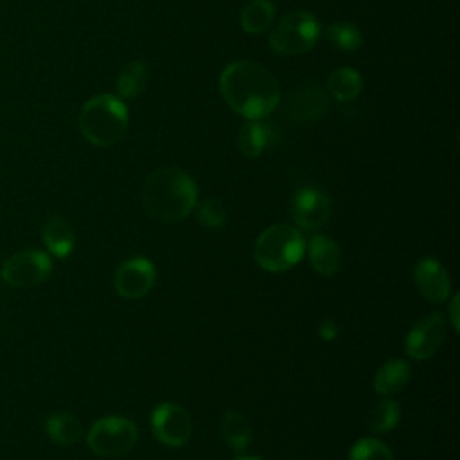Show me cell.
I'll use <instances>...</instances> for the list:
<instances>
[{
    "mask_svg": "<svg viewBox=\"0 0 460 460\" xmlns=\"http://www.w3.org/2000/svg\"><path fill=\"white\" fill-rule=\"evenodd\" d=\"M52 273L50 257L36 248L22 250L9 257L2 266V279L14 288H32L49 279Z\"/></svg>",
    "mask_w": 460,
    "mask_h": 460,
    "instance_id": "7",
    "label": "cell"
},
{
    "mask_svg": "<svg viewBox=\"0 0 460 460\" xmlns=\"http://www.w3.org/2000/svg\"><path fill=\"white\" fill-rule=\"evenodd\" d=\"M45 431L58 444H74L81 438L83 426L70 413H54L47 419Z\"/></svg>",
    "mask_w": 460,
    "mask_h": 460,
    "instance_id": "22",
    "label": "cell"
},
{
    "mask_svg": "<svg viewBox=\"0 0 460 460\" xmlns=\"http://www.w3.org/2000/svg\"><path fill=\"white\" fill-rule=\"evenodd\" d=\"M361 75L349 66H341L336 68L334 72H331L329 79H327V90L329 93L336 99V101H352L358 97V93L361 92Z\"/></svg>",
    "mask_w": 460,
    "mask_h": 460,
    "instance_id": "19",
    "label": "cell"
},
{
    "mask_svg": "<svg viewBox=\"0 0 460 460\" xmlns=\"http://www.w3.org/2000/svg\"><path fill=\"white\" fill-rule=\"evenodd\" d=\"M41 239L47 246V250L54 255V257H68L70 252L74 250V243H75V235H74V228L70 226V223L59 216H54L50 219H47V223L43 225L41 230Z\"/></svg>",
    "mask_w": 460,
    "mask_h": 460,
    "instance_id": "15",
    "label": "cell"
},
{
    "mask_svg": "<svg viewBox=\"0 0 460 460\" xmlns=\"http://www.w3.org/2000/svg\"><path fill=\"white\" fill-rule=\"evenodd\" d=\"M235 460H261V458H253V456H239Z\"/></svg>",
    "mask_w": 460,
    "mask_h": 460,
    "instance_id": "29",
    "label": "cell"
},
{
    "mask_svg": "<svg viewBox=\"0 0 460 460\" xmlns=\"http://www.w3.org/2000/svg\"><path fill=\"white\" fill-rule=\"evenodd\" d=\"M449 320H451V325L455 327V331H458V296H453V300L449 304Z\"/></svg>",
    "mask_w": 460,
    "mask_h": 460,
    "instance_id": "28",
    "label": "cell"
},
{
    "mask_svg": "<svg viewBox=\"0 0 460 460\" xmlns=\"http://www.w3.org/2000/svg\"><path fill=\"white\" fill-rule=\"evenodd\" d=\"M410 365L402 359H392L379 367L374 377V388L381 395H394L401 392L410 381Z\"/></svg>",
    "mask_w": 460,
    "mask_h": 460,
    "instance_id": "17",
    "label": "cell"
},
{
    "mask_svg": "<svg viewBox=\"0 0 460 460\" xmlns=\"http://www.w3.org/2000/svg\"><path fill=\"white\" fill-rule=\"evenodd\" d=\"M320 38V23L307 11L282 16L270 32V49L279 56H298L311 50Z\"/></svg>",
    "mask_w": 460,
    "mask_h": 460,
    "instance_id": "5",
    "label": "cell"
},
{
    "mask_svg": "<svg viewBox=\"0 0 460 460\" xmlns=\"http://www.w3.org/2000/svg\"><path fill=\"white\" fill-rule=\"evenodd\" d=\"M253 255L262 270L280 273L293 268L302 259L304 239L300 232L289 225H273L257 237Z\"/></svg>",
    "mask_w": 460,
    "mask_h": 460,
    "instance_id": "4",
    "label": "cell"
},
{
    "mask_svg": "<svg viewBox=\"0 0 460 460\" xmlns=\"http://www.w3.org/2000/svg\"><path fill=\"white\" fill-rule=\"evenodd\" d=\"M291 216L300 228L307 232L318 230L325 226L331 216L329 199L322 190L314 187H305L293 196Z\"/></svg>",
    "mask_w": 460,
    "mask_h": 460,
    "instance_id": "12",
    "label": "cell"
},
{
    "mask_svg": "<svg viewBox=\"0 0 460 460\" xmlns=\"http://www.w3.org/2000/svg\"><path fill=\"white\" fill-rule=\"evenodd\" d=\"M293 122H314L329 111V95L320 84H300L293 88L282 106Z\"/></svg>",
    "mask_w": 460,
    "mask_h": 460,
    "instance_id": "9",
    "label": "cell"
},
{
    "mask_svg": "<svg viewBox=\"0 0 460 460\" xmlns=\"http://www.w3.org/2000/svg\"><path fill=\"white\" fill-rule=\"evenodd\" d=\"M309 261L316 273L331 277L341 266V253L332 239L327 235H314L309 243Z\"/></svg>",
    "mask_w": 460,
    "mask_h": 460,
    "instance_id": "16",
    "label": "cell"
},
{
    "mask_svg": "<svg viewBox=\"0 0 460 460\" xmlns=\"http://www.w3.org/2000/svg\"><path fill=\"white\" fill-rule=\"evenodd\" d=\"M219 90L225 102L248 120L268 117L280 101V88L273 74L253 61H235L225 66Z\"/></svg>",
    "mask_w": 460,
    "mask_h": 460,
    "instance_id": "1",
    "label": "cell"
},
{
    "mask_svg": "<svg viewBox=\"0 0 460 460\" xmlns=\"http://www.w3.org/2000/svg\"><path fill=\"white\" fill-rule=\"evenodd\" d=\"M413 277H415L417 289L426 300L438 304L449 296V291H451L449 275L438 261L431 257L419 261L415 266Z\"/></svg>",
    "mask_w": 460,
    "mask_h": 460,
    "instance_id": "13",
    "label": "cell"
},
{
    "mask_svg": "<svg viewBox=\"0 0 460 460\" xmlns=\"http://www.w3.org/2000/svg\"><path fill=\"white\" fill-rule=\"evenodd\" d=\"M151 428L155 437L171 447L183 446L192 435V419L189 411L174 402H164L155 408L151 415Z\"/></svg>",
    "mask_w": 460,
    "mask_h": 460,
    "instance_id": "8",
    "label": "cell"
},
{
    "mask_svg": "<svg viewBox=\"0 0 460 460\" xmlns=\"http://www.w3.org/2000/svg\"><path fill=\"white\" fill-rule=\"evenodd\" d=\"M327 38L331 40V43L334 47H338L340 50H347V52L356 50L363 41L359 29L350 22H336V23L329 25Z\"/></svg>",
    "mask_w": 460,
    "mask_h": 460,
    "instance_id": "24",
    "label": "cell"
},
{
    "mask_svg": "<svg viewBox=\"0 0 460 460\" xmlns=\"http://www.w3.org/2000/svg\"><path fill=\"white\" fill-rule=\"evenodd\" d=\"M126 104L110 93H101L88 99L79 113V129L93 146H111L119 142L128 129Z\"/></svg>",
    "mask_w": 460,
    "mask_h": 460,
    "instance_id": "3",
    "label": "cell"
},
{
    "mask_svg": "<svg viewBox=\"0 0 460 460\" xmlns=\"http://www.w3.org/2000/svg\"><path fill=\"white\" fill-rule=\"evenodd\" d=\"M198 219L208 228H221L226 221V208L219 199L205 198L198 205Z\"/></svg>",
    "mask_w": 460,
    "mask_h": 460,
    "instance_id": "26",
    "label": "cell"
},
{
    "mask_svg": "<svg viewBox=\"0 0 460 460\" xmlns=\"http://www.w3.org/2000/svg\"><path fill=\"white\" fill-rule=\"evenodd\" d=\"M198 203L194 180L178 167L153 171L142 187V207L156 221L176 223L187 217Z\"/></svg>",
    "mask_w": 460,
    "mask_h": 460,
    "instance_id": "2",
    "label": "cell"
},
{
    "mask_svg": "<svg viewBox=\"0 0 460 460\" xmlns=\"http://www.w3.org/2000/svg\"><path fill=\"white\" fill-rule=\"evenodd\" d=\"M399 419H401L399 404L392 399H381L370 408L367 415V426L376 433H386L397 426Z\"/></svg>",
    "mask_w": 460,
    "mask_h": 460,
    "instance_id": "23",
    "label": "cell"
},
{
    "mask_svg": "<svg viewBox=\"0 0 460 460\" xmlns=\"http://www.w3.org/2000/svg\"><path fill=\"white\" fill-rule=\"evenodd\" d=\"M221 435L234 451L243 453L248 447L252 437L248 419L239 411H226L221 420Z\"/></svg>",
    "mask_w": 460,
    "mask_h": 460,
    "instance_id": "20",
    "label": "cell"
},
{
    "mask_svg": "<svg viewBox=\"0 0 460 460\" xmlns=\"http://www.w3.org/2000/svg\"><path fill=\"white\" fill-rule=\"evenodd\" d=\"M275 18V5L270 0H252L241 11V27L248 34H259L270 29Z\"/></svg>",
    "mask_w": 460,
    "mask_h": 460,
    "instance_id": "18",
    "label": "cell"
},
{
    "mask_svg": "<svg viewBox=\"0 0 460 460\" xmlns=\"http://www.w3.org/2000/svg\"><path fill=\"white\" fill-rule=\"evenodd\" d=\"M155 279V266L144 257H135L119 266L115 273V289L122 298L137 300L151 291Z\"/></svg>",
    "mask_w": 460,
    "mask_h": 460,
    "instance_id": "11",
    "label": "cell"
},
{
    "mask_svg": "<svg viewBox=\"0 0 460 460\" xmlns=\"http://www.w3.org/2000/svg\"><path fill=\"white\" fill-rule=\"evenodd\" d=\"M318 332H320V336H322L323 340L331 341V340H334V338H336L338 329H336V325H334V322H332V320H325V322H322V323H320Z\"/></svg>",
    "mask_w": 460,
    "mask_h": 460,
    "instance_id": "27",
    "label": "cell"
},
{
    "mask_svg": "<svg viewBox=\"0 0 460 460\" xmlns=\"http://www.w3.org/2000/svg\"><path fill=\"white\" fill-rule=\"evenodd\" d=\"M279 140V131L273 124L264 122L262 119H252L239 128L237 146L241 153L248 158H255L264 153L270 146H275Z\"/></svg>",
    "mask_w": 460,
    "mask_h": 460,
    "instance_id": "14",
    "label": "cell"
},
{
    "mask_svg": "<svg viewBox=\"0 0 460 460\" xmlns=\"http://www.w3.org/2000/svg\"><path fill=\"white\" fill-rule=\"evenodd\" d=\"M349 460H394L392 451L376 438H361L350 449Z\"/></svg>",
    "mask_w": 460,
    "mask_h": 460,
    "instance_id": "25",
    "label": "cell"
},
{
    "mask_svg": "<svg viewBox=\"0 0 460 460\" xmlns=\"http://www.w3.org/2000/svg\"><path fill=\"white\" fill-rule=\"evenodd\" d=\"M90 449L106 458L126 455L137 442V428L124 417H104L88 431Z\"/></svg>",
    "mask_w": 460,
    "mask_h": 460,
    "instance_id": "6",
    "label": "cell"
},
{
    "mask_svg": "<svg viewBox=\"0 0 460 460\" xmlns=\"http://www.w3.org/2000/svg\"><path fill=\"white\" fill-rule=\"evenodd\" d=\"M446 338V322L440 313L428 314L422 318L406 336V354L417 361L431 358Z\"/></svg>",
    "mask_w": 460,
    "mask_h": 460,
    "instance_id": "10",
    "label": "cell"
},
{
    "mask_svg": "<svg viewBox=\"0 0 460 460\" xmlns=\"http://www.w3.org/2000/svg\"><path fill=\"white\" fill-rule=\"evenodd\" d=\"M149 81L147 66L142 61H131L128 63L119 77H117V92L122 99H131L140 95Z\"/></svg>",
    "mask_w": 460,
    "mask_h": 460,
    "instance_id": "21",
    "label": "cell"
}]
</instances>
